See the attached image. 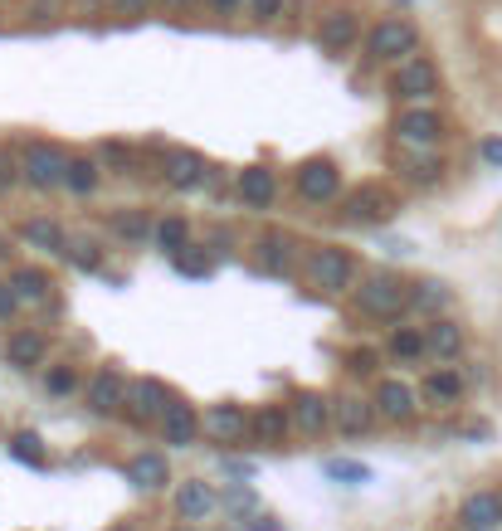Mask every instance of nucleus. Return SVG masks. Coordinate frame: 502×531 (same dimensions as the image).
Instances as JSON below:
<instances>
[{
    "label": "nucleus",
    "mask_w": 502,
    "mask_h": 531,
    "mask_svg": "<svg viewBox=\"0 0 502 531\" xmlns=\"http://www.w3.org/2000/svg\"><path fill=\"white\" fill-rule=\"evenodd\" d=\"M200 429L210 434V439H220V444H234V439H244V429H249V419L239 405H210L205 419H200Z\"/></svg>",
    "instance_id": "f8f14e48"
},
{
    "label": "nucleus",
    "mask_w": 502,
    "mask_h": 531,
    "mask_svg": "<svg viewBox=\"0 0 502 531\" xmlns=\"http://www.w3.org/2000/svg\"><path fill=\"white\" fill-rule=\"evenodd\" d=\"M288 429H293V410H283V405H264L259 415L249 419V434L259 444H269V449H278L288 439Z\"/></svg>",
    "instance_id": "2eb2a0df"
},
{
    "label": "nucleus",
    "mask_w": 502,
    "mask_h": 531,
    "mask_svg": "<svg viewBox=\"0 0 502 531\" xmlns=\"http://www.w3.org/2000/svg\"><path fill=\"white\" fill-rule=\"evenodd\" d=\"M429 342L425 332H410V327H400L395 337H390V356H400V361H415V356H425Z\"/></svg>",
    "instance_id": "2f4dec72"
},
{
    "label": "nucleus",
    "mask_w": 502,
    "mask_h": 531,
    "mask_svg": "<svg viewBox=\"0 0 502 531\" xmlns=\"http://www.w3.org/2000/svg\"><path fill=\"white\" fill-rule=\"evenodd\" d=\"M459 527H464V531L502 527V497L498 493H473L464 507H459Z\"/></svg>",
    "instance_id": "9b49d317"
},
{
    "label": "nucleus",
    "mask_w": 502,
    "mask_h": 531,
    "mask_svg": "<svg viewBox=\"0 0 502 531\" xmlns=\"http://www.w3.org/2000/svg\"><path fill=\"white\" fill-rule=\"evenodd\" d=\"M30 15H35V20H49V15H54V0H30Z\"/></svg>",
    "instance_id": "de8ad7c7"
},
{
    "label": "nucleus",
    "mask_w": 502,
    "mask_h": 531,
    "mask_svg": "<svg viewBox=\"0 0 502 531\" xmlns=\"http://www.w3.org/2000/svg\"><path fill=\"white\" fill-rule=\"evenodd\" d=\"M20 176H25V171L15 166V156H10V152H5V147H0V195H5V190H10V186H15Z\"/></svg>",
    "instance_id": "58836bf2"
},
{
    "label": "nucleus",
    "mask_w": 502,
    "mask_h": 531,
    "mask_svg": "<svg viewBox=\"0 0 502 531\" xmlns=\"http://www.w3.org/2000/svg\"><path fill=\"white\" fill-rule=\"evenodd\" d=\"M283 5H288V0H244V15L259 20V25H269V20L283 15Z\"/></svg>",
    "instance_id": "72a5a7b5"
},
{
    "label": "nucleus",
    "mask_w": 502,
    "mask_h": 531,
    "mask_svg": "<svg viewBox=\"0 0 502 531\" xmlns=\"http://www.w3.org/2000/svg\"><path fill=\"white\" fill-rule=\"evenodd\" d=\"M122 473H127V483H137V488H166V483H171L166 454H132Z\"/></svg>",
    "instance_id": "a211bd4d"
},
{
    "label": "nucleus",
    "mask_w": 502,
    "mask_h": 531,
    "mask_svg": "<svg viewBox=\"0 0 502 531\" xmlns=\"http://www.w3.org/2000/svg\"><path fill=\"white\" fill-rule=\"evenodd\" d=\"M478 156H483L488 166H502V137H483V142H478Z\"/></svg>",
    "instance_id": "a19ab883"
},
{
    "label": "nucleus",
    "mask_w": 502,
    "mask_h": 531,
    "mask_svg": "<svg viewBox=\"0 0 502 531\" xmlns=\"http://www.w3.org/2000/svg\"><path fill=\"white\" fill-rule=\"evenodd\" d=\"M308 273H312V283H317L322 293H347L356 268H351V254H342V249H317Z\"/></svg>",
    "instance_id": "0eeeda50"
},
{
    "label": "nucleus",
    "mask_w": 502,
    "mask_h": 531,
    "mask_svg": "<svg viewBox=\"0 0 502 531\" xmlns=\"http://www.w3.org/2000/svg\"><path fill=\"white\" fill-rule=\"evenodd\" d=\"M20 234H25L35 249H49V254H64V249H69V234L54 225V220H30V225L20 229Z\"/></svg>",
    "instance_id": "b1692460"
},
{
    "label": "nucleus",
    "mask_w": 502,
    "mask_h": 531,
    "mask_svg": "<svg viewBox=\"0 0 502 531\" xmlns=\"http://www.w3.org/2000/svg\"><path fill=\"white\" fill-rule=\"evenodd\" d=\"M464 395V380L454 376V371H434V376L425 380V400L429 405H454Z\"/></svg>",
    "instance_id": "bb28decb"
},
{
    "label": "nucleus",
    "mask_w": 502,
    "mask_h": 531,
    "mask_svg": "<svg viewBox=\"0 0 502 531\" xmlns=\"http://www.w3.org/2000/svg\"><path fill=\"white\" fill-rule=\"evenodd\" d=\"M444 303H449V288L444 283H415V307L420 312H439Z\"/></svg>",
    "instance_id": "473e14b6"
},
{
    "label": "nucleus",
    "mask_w": 502,
    "mask_h": 531,
    "mask_svg": "<svg viewBox=\"0 0 502 531\" xmlns=\"http://www.w3.org/2000/svg\"><path fill=\"white\" fill-rule=\"evenodd\" d=\"M161 429H166V444H195V434H200V415H195L191 405L171 400V405H166V415H161Z\"/></svg>",
    "instance_id": "6ab92c4d"
},
{
    "label": "nucleus",
    "mask_w": 502,
    "mask_h": 531,
    "mask_svg": "<svg viewBox=\"0 0 502 531\" xmlns=\"http://www.w3.org/2000/svg\"><path fill=\"white\" fill-rule=\"evenodd\" d=\"M249 531H283V527H273V522H264V517H254V522H249Z\"/></svg>",
    "instance_id": "8fccbe9b"
},
{
    "label": "nucleus",
    "mask_w": 502,
    "mask_h": 531,
    "mask_svg": "<svg viewBox=\"0 0 502 531\" xmlns=\"http://www.w3.org/2000/svg\"><path fill=\"white\" fill-rule=\"evenodd\" d=\"M230 507L234 512H254V493L249 488H230Z\"/></svg>",
    "instance_id": "c03bdc74"
},
{
    "label": "nucleus",
    "mask_w": 502,
    "mask_h": 531,
    "mask_svg": "<svg viewBox=\"0 0 502 531\" xmlns=\"http://www.w3.org/2000/svg\"><path fill=\"white\" fill-rule=\"evenodd\" d=\"M10 458H20V463H30V468H44V444H39L35 429H20V434L10 439Z\"/></svg>",
    "instance_id": "7c9ffc66"
},
{
    "label": "nucleus",
    "mask_w": 502,
    "mask_h": 531,
    "mask_svg": "<svg viewBox=\"0 0 502 531\" xmlns=\"http://www.w3.org/2000/svg\"><path fill=\"white\" fill-rule=\"evenodd\" d=\"M49 390H54V395H69V390H74V376H69V371H54V376H49Z\"/></svg>",
    "instance_id": "a18cd8bd"
},
{
    "label": "nucleus",
    "mask_w": 502,
    "mask_h": 531,
    "mask_svg": "<svg viewBox=\"0 0 502 531\" xmlns=\"http://www.w3.org/2000/svg\"><path fill=\"white\" fill-rule=\"evenodd\" d=\"M361 39V15L356 10H327L322 15V25H317V44L327 49V54H342V49H351Z\"/></svg>",
    "instance_id": "6e6552de"
},
{
    "label": "nucleus",
    "mask_w": 502,
    "mask_h": 531,
    "mask_svg": "<svg viewBox=\"0 0 502 531\" xmlns=\"http://www.w3.org/2000/svg\"><path fill=\"white\" fill-rule=\"evenodd\" d=\"M127 405V385L117 371H98V376L88 380V410L93 415H117Z\"/></svg>",
    "instance_id": "9d476101"
},
{
    "label": "nucleus",
    "mask_w": 502,
    "mask_h": 531,
    "mask_svg": "<svg viewBox=\"0 0 502 531\" xmlns=\"http://www.w3.org/2000/svg\"><path fill=\"white\" fill-rule=\"evenodd\" d=\"M356 376H371L376 371V351H351V361H347Z\"/></svg>",
    "instance_id": "79ce46f5"
},
{
    "label": "nucleus",
    "mask_w": 502,
    "mask_h": 531,
    "mask_svg": "<svg viewBox=\"0 0 502 531\" xmlns=\"http://www.w3.org/2000/svg\"><path fill=\"white\" fill-rule=\"evenodd\" d=\"M161 10H195V5H205V0H156Z\"/></svg>",
    "instance_id": "09e8293b"
},
{
    "label": "nucleus",
    "mask_w": 502,
    "mask_h": 531,
    "mask_svg": "<svg viewBox=\"0 0 502 531\" xmlns=\"http://www.w3.org/2000/svg\"><path fill=\"white\" fill-rule=\"evenodd\" d=\"M176 259V268L186 273V278H210V259H200V254H191V244L181 249V254H171Z\"/></svg>",
    "instance_id": "f704fd0d"
},
{
    "label": "nucleus",
    "mask_w": 502,
    "mask_h": 531,
    "mask_svg": "<svg viewBox=\"0 0 502 531\" xmlns=\"http://www.w3.org/2000/svg\"><path fill=\"white\" fill-rule=\"evenodd\" d=\"M64 186L74 190V195H88V190L98 186V161L74 156V161H69V171H64Z\"/></svg>",
    "instance_id": "c756f323"
},
{
    "label": "nucleus",
    "mask_w": 502,
    "mask_h": 531,
    "mask_svg": "<svg viewBox=\"0 0 502 531\" xmlns=\"http://www.w3.org/2000/svg\"><path fill=\"white\" fill-rule=\"evenodd\" d=\"M371 405L366 400H356V395H342V400H332V419H337V429L342 434H366L371 429Z\"/></svg>",
    "instance_id": "4be33fe9"
},
{
    "label": "nucleus",
    "mask_w": 502,
    "mask_h": 531,
    "mask_svg": "<svg viewBox=\"0 0 502 531\" xmlns=\"http://www.w3.org/2000/svg\"><path fill=\"white\" fill-rule=\"evenodd\" d=\"M10 283H15V293L30 298V303H44V298H49V278H44L39 268H15Z\"/></svg>",
    "instance_id": "c85d7f7f"
},
{
    "label": "nucleus",
    "mask_w": 502,
    "mask_h": 531,
    "mask_svg": "<svg viewBox=\"0 0 502 531\" xmlns=\"http://www.w3.org/2000/svg\"><path fill=\"white\" fill-rule=\"evenodd\" d=\"M293 181H298V195H303V200H312V205H327V200L342 190V171H337L327 156H312V161H303V166H298V176H293Z\"/></svg>",
    "instance_id": "39448f33"
},
{
    "label": "nucleus",
    "mask_w": 502,
    "mask_h": 531,
    "mask_svg": "<svg viewBox=\"0 0 502 531\" xmlns=\"http://www.w3.org/2000/svg\"><path fill=\"white\" fill-rule=\"evenodd\" d=\"M390 210H395V200H390V190H381V186H361L347 200V220H356V225H381Z\"/></svg>",
    "instance_id": "1a4fd4ad"
},
{
    "label": "nucleus",
    "mask_w": 502,
    "mask_h": 531,
    "mask_svg": "<svg viewBox=\"0 0 502 531\" xmlns=\"http://www.w3.org/2000/svg\"><path fill=\"white\" fill-rule=\"evenodd\" d=\"M127 405H132V419H161L166 405H171V390L161 380H137L132 395H127Z\"/></svg>",
    "instance_id": "dca6fc26"
},
{
    "label": "nucleus",
    "mask_w": 502,
    "mask_h": 531,
    "mask_svg": "<svg viewBox=\"0 0 502 531\" xmlns=\"http://www.w3.org/2000/svg\"><path fill=\"white\" fill-rule=\"evenodd\" d=\"M108 5H113L117 15H147V10H152L156 0H108Z\"/></svg>",
    "instance_id": "37998d69"
},
{
    "label": "nucleus",
    "mask_w": 502,
    "mask_h": 531,
    "mask_svg": "<svg viewBox=\"0 0 502 531\" xmlns=\"http://www.w3.org/2000/svg\"><path fill=\"white\" fill-rule=\"evenodd\" d=\"M215 507H220V497L210 493L205 483H181V488H176V512H181L186 522H205Z\"/></svg>",
    "instance_id": "aec40b11"
},
{
    "label": "nucleus",
    "mask_w": 502,
    "mask_h": 531,
    "mask_svg": "<svg viewBox=\"0 0 502 531\" xmlns=\"http://www.w3.org/2000/svg\"><path fill=\"white\" fill-rule=\"evenodd\" d=\"M5 361H10V366H39V361H44V342H39L35 332H15V337L5 342Z\"/></svg>",
    "instance_id": "393cba45"
},
{
    "label": "nucleus",
    "mask_w": 502,
    "mask_h": 531,
    "mask_svg": "<svg viewBox=\"0 0 502 531\" xmlns=\"http://www.w3.org/2000/svg\"><path fill=\"white\" fill-rule=\"evenodd\" d=\"M356 298H361V312H366V317H400L405 307H415V288H405V283L390 278V273H376V278H366V283L356 288Z\"/></svg>",
    "instance_id": "f257e3e1"
},
{
    "label": "nucleus",
    "mask_w": 502,
    "mask_h": 531,
    "mask_svg": "<svg viewBox=\"0 0 502 531\" xmlns=\"http://www.w3.org/2000/svg\"><path fill=\"white\" fill-rule=\"evenodd\" d=\"M415 44H420V30H415L410 20H381V25L366 35V54H371L376 64H400V59L415 54Z\"/></svg>",
    "instance_id": "f03ea898"
},
{
    "label": "nucleus",
    "mask_w": 502,
    "mask_h": 531,
    "mask_svg": "<svg viewBox=\"0 0 502 531\" xmlns=\"http://www.w3.org/2000/svg\"><path fill=\"white\" fill-rule=\"evenodd\" d=\"M395 137L410 142V147H439L444 117L434 113V108H425V103H415V108H405V113L395 117Z\"/></svg>",
    "instance_id": "423d86ee"
},
{
    "label": "nucleus",
    "mask_w": 502,
    "mask_h": 531,
    "mask_svg": "<svg viewBox=\"0 0 502 531\" xmlns=\"http://www.w3.org/2000/svg\"><path fill=\"white\" fill-rule=\"evenodd\" d=\"M273 195H278V181H273L269 166H244V171H239V200H244V205L269 210Z\"/></svg>",
    "instance_id": "ddd939ff"
},
{
    "label": "nucleus",
    "mask_w": 502,
    "mask_h": 531,
    "mask_svg": "<svg viewBox=\"0 0 502 531\" xmlns=\"http://www.w3.org/2000/svg\"><path fill=\"white\" fill-rule=\"evenodd\" d=\"M113 531H127V527H113Z\"/></svg>",
    "instance_id": "603ef678"
},
{
    "label": "nucleus",
    "mask_w": 502,
    "mask_h": 531,
    "mask_svg": "<svg viewBox=\"0 0 502 531\" xmlns=\"http://www.w3.org/2000/svg\"><path fill=\"white\" fill-rule=\"evenodd\" d=\"M113 229L122 239H147V220H142V215H117Z\"/></svg>",
    "instance_id": "4c0bfd02"
},
{
    "label": "nucleus",
    "mask_w": 502,
    "mask_h": 531,
    "mask_svg": "<svg viewBox=\"0 0 502 531\" xmlns=\"http://www.w3.org/2000/svg\"><path fill=\"white\" fill-rule=\"evenodd\" d=\"M293 424H298L303 434H322V429L332 424V405H327L317 390H298V395H293Z\"/></svg>",
    "instance_id": "4468645a"
},
{
    "label": "nucleus",
    "mask_w": 502,
    "mask_h": 531,
    "mask_svg": "<svg viewBox=\"0 0 502 531\" xmlns=\"http://www.w3.org/2000/svg\"><path fill=\"white\" fill-rule=\"evenodd\" d=\"M20 307V293H15V283H0V322H10V312Z\"/></svg>",
    "instance_id": "ea45409f"
},
{
    "label": "nucleus",
    "mask_w": 502,
    "mask_h": 531,
    "mask_svg": "<svg viewBox=\"0 0 502 531\" xmlns=\"http://www.w3.org/2000/svg\"><path fill=\"white\" fill-rule=\"evenodd\" d=\"M205 176H210L205 156H195V152H171V156H166V181H171L176 190L205 186Z\"/></svg>",
    "instance_id": "f3484780"
},
{
    "label": "nucleus",
    "mask_w": 502,
    "mask_h": 531,
    "mask_svg": "<svg viewBox=\"0 0 502 531\" xmlns=\"http://www.w3.org/2000/svg\"><path fill=\"white\" fill-rule=\"evenodd\" d=\"M322 473H327L332 483H347V488L371 483V468H366V463H351V458H327V463H322Z\"/></svg>",
    "instance_id": "cd10ccee"
},
{
    "label": "nucleus",
    "mask_w": 502,
    "mask_h": 531,
    "mask_svg": "<svg viewBox=\"0 0 502 531\" xmlns=\"http://www.w3.org/2000/svg\"><path fill=\"white\" fill-rule=\"evenodd\" d=\"M376 410H381L386 419H410L415 415V390L400 385V380H381V390H376Z\"/></svg>",
    "instance_id": "412c9836"
},
{
    "label": "nucleus",
    "mask_w": 502,
    "mask_h": 531,
    "mask_svg": "<svg viewBox=\"0 0 502 531\" xmlns=\"http://www.w3.org/2000/svg\"><path fill=\"white\" fill-rule=\"evenodd\" d=\"M181 531H191V527H181Z\"/></svg>",
    "instance_id": "864d4df0"
},
{
    "label": "nucleus",
    "mask_w": 502,
    "mask_h": 531,
    "mask_svg": "<svg viewBox=\"0 0 502 531\" xmlns=\"http://www.w3.org/2000/svg\"><path fill=\"white\" fill-rule=\"evenodd\" d=\"M425 342H429V356H439V361H454L459 351H464V332L454 327V322H434L425 332Z\"/></svg>",
    "instance_id": "5701e85b"
},
{
    "label": "nucleus",
    "mask_w": 502,
    "mask_h": 531,
    "mask_svg": "<svg viewBox=\"0 0 502 531\" xmlns=\"http://www.w3.org/2000/svg\"><path fill=\"white\" fill-rule=\"evenodd\" d=\"M5 259H10V239L0 234V264H5Z\"/></svg>",
    "instance_id": "3c124183"
},
{
    "label": "nucleus",
    "mask_w": 502,
    "mask_h": 531,
    "mask_svg": "<svg viewBox=\"0 0 502 531\" xmlns=\"http://www.w3.org/2000/svg\"><path fill=\"white\" fill-rule=\"evenodd\" d=\"M210 10H220V15H234V10H244V0H205Z\"/></svg>",
    "instance_id": "49530a36"
},
{
    "label": "nucleus",
    "mask_w": 502,
    "mask_h": 531,
    "mask_svg": "<svg viewBox=\"0 0 502 531\" xmlns=\"http://www.w3.org/2000/svg\"><path fill=\"white\" fill-rule=\"evenodd\" d=\"M156 249H166V254H181L186 244H191V225L181 220V215H171V220H161V225L152 229Z\"/></svg>",
    "instance_id": "a878e982"
},
{
    "label": "nucleus",
    "mask_w": 502,
    "mask_h": 531,
    "mask_svg": "<svg viewBox=\"0 0 502 531\" xmlns=\"http://www.w3.org/2000/svg\"><path fill=\"white\" fill-rule=\"evenodd\" d=\"M20 171L35 190H49V186H64V171H69V156L49 142H30L25 156H20Z\"/></svg>",
    "instance_id": "20e7f679"
},
{
    "label": "nucleus",
    "mask_w": 502,
    "mask_h": 531,
    "mask_svg": "<svg viewBox=\"0 0 502 531\" xmlns=\"http://www.w3.org/2000/svg\"><path fill=\"white\" fill-rule=\"evenodd\" d=\"M390 93L405 98V103H429L439 93V69L429 59H420V54H410V59H400V69L390 78Z\"/></svg>",
    "instance_id": "7ed1b4c3"
},
{
    "label": "nucleus",
    "mask_w": 502,
    "mask_h": 531,
    "mask_svg": "<svg viewBox=\"0 0 502 531\" xmlns=\"http://www.w3.org/2000/svg\"><path fill=\"white\" fill-rule=\"evenodd\" d=\"M64 259H69L74 268H98V249H93V244H74V239H69Z\"/></svg>",
    "instance_id": "c9c22d12"
},
{
    "label": "nucleus",
    "mask_w": 502,
    "mask_h": 531,
    "mask_svg": "<svg viewBox=\"0 0 502 531\" xmlns=\"http://www.w3.org/2000/svg\"><path fill=\"white\" fill-rule=\"evenodd\" d=\"M264 264L269 268L288 264V239H283V234H269V239H264Z\"/></svg>",
    "instance_id": "e433bc0d"
}]
</instances>
